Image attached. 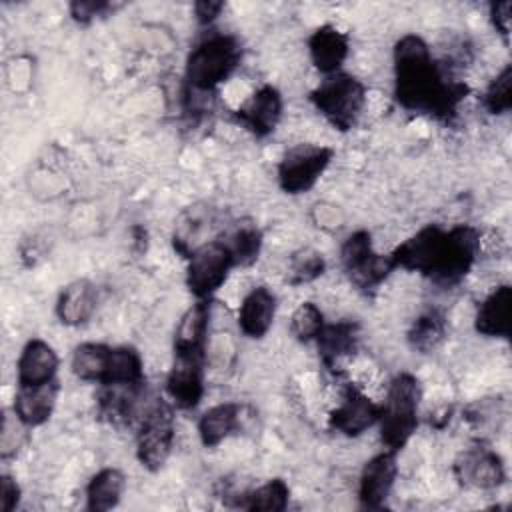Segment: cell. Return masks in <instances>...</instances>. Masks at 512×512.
<instances>
[{
    "instance_id": "cell-1",
    "label": "cell",
    "mask_w": 512,
    "mask_h": 512,
    "mask_svg": "<svg viewBox=\"0 0 512 512\" xmlns=\"http://www.w3.org/2000/svg\"><path fill=\"white\" fill-rule=\"evenodd\" d=\"M394 78V94L402 108L444 122L456 116L470 92L468 84L446 74L416 34H406L394 44Z\"/></svg>"
},
{
    "instance_id": "cell-2",
    "label": "cell",
    "mask_w": 512,
    "mask_h": 512,
    "mask_svg": "<svg viewBox=\"0 0 512 512\" xmlns=\"http://www.w3.org/2000/svg\"><path fill=\"white\" fill-rule=\"evenodd\" d=\"M478 250L480 234L476 228L460 224L442 230L430 224L398 244L390 256L396 268L418 272L442 288H452L470 272Z\"/></svg>"
},
{
    "instance_id": "cell-3",
    "label": "cell",
    "mask_w": 512,
    "mask_h": 512,
    "mask_svg": "<svg viewBox=\"0 0 512 512\" xmlns=\"http://www.w3.org/2000/svg\"><path fill=\"white\" fill-rule=\"evenodd\" d=\"M420 384L416 376L402 372L392 378L386 400L380 406V438L386 450L400 452L418 428Z\"/></svg>"
},
{
    "instance_id": "cell-4",
    "label": "cell",
    "mask_w": 512,
    "mask_h": 512,
    "mask_svg": "<svg viewBox=\"0 0 512 512\" xmlns=\"http://www.w3.org/2000/svg\"><path fill=\"white\" fill-rule=\"evenodd\" d=\"M240 44L230 34H210L198 42L186 60V82L196 92H212L238 66Z\"/></svg>"
},
{
    "instance_id": "cell-5",
    "label": "cell",
    "mask_w": 512,
    "mask_h": 512,
    "mask_svg": "<svg viewBox=\"0 0 512 512\" xmlns=\"http://www.w3.org/2000/svg\"><path fill=\"white\" fill-rule=\"evenodd\" d=\"M310 102L334 128L348 132L366 104V86L352 74L334 72L310 92Z\"/></svg>"
},
{
    "instance_id": "cell-6",
    "label": "cell",
    "mask_w": 512,
    "mask_h": 512,
    "mask_svg": "<svg viewBox=\"0 0 512 512\" xmlns=\"http://www.w3.org/2000/svg\"><path fill=\"white\" fill-rule=\"evenodd\" d=\"M174 412L172 406L164 400H156L140 420L136 434V458L150 470L158 472L174 446Z\"/></svg>"
},
{
    "instance_id": "cell-7",
    "label": "cell",
    "mask_w": 512,
    "mask_h": 512,
    "mask_svg": "<svg viewBox=\"0 0 512 512\" xmlns=\"http://www.w3.org/2000/svg\"><path fill=\"white\" fill-rule=\"evenodd\" d=\"M186 286L196 300H210V296L226 282L230 270L236 266L232 250L224 240H210L188 254Z\"/></svg>"
},
{
    "instance_id": "cell-8",
    "label": "cell",
    "mask_w": 512,
    "mask_h": 512,
    "mask_svg": "<svg viewBox=\"0 0 512 512\" xmlns=\"http://www.w3.org/2000/svg\"><path fill=\"white\" fill-rule=\"evenodd\" d=\"M332 156V148L318 144H298L290 148L278 164L280 188L286 194L308 192L324 174Z\"/></svg>"
},
{
    "instance_id": "cell-9",
    "label": "cell",
    "mask_w": 512,
    "mask_h": 512,
    "mask_svg": "<svg viewBox=\"0 0 512 512\" xmlns=\"http://www.w3.org/2000/svg\"><path fill=\"white\" fill-rule=\"evenodd\" d=\"M204 354L174 352V362L166 378V392L174 406L192 410L204 396Z\"/></svg>"
},
{
    "instance_id": "cell-10",
    "label": "cell",
    "mask_w": 512,
    "mask_h": 512,
    "mask_svg": "<svg viewBox=\"0 0 512 512\" xmlns=\"http://www.w3.org/2000/svg\"><path fill=\"white\" fill-rule=\"evenodd\" d=\"M378 418H380V406L374 404L362 390L348 384L342 392L340 406L332 410L328 418V426L330 430L352 438V436H360L370 426H374Z\"/></svg>"
},
{
    "instance_id": "cell-11",
    "label": "cell",
    "mask_w": 512,
    "mask_h": 512,
    "mask_svg": "<svg viewBox=\"0 0 512 512\" xmlns=\"http://www.w3.org/2000/svg\"><path fill=\"white\" fill-rule=\"evenodd\" d=\"M454 474L462 484L480 490H494L506 480L500 454L482 446L462 452L454 462Z\"/></svg>"
},
{
    "instance_id": "cell-12",
    "label": "cell",
    "mask_w": 512,
    "mask_h": 512,
    "mask_svg": "<svg viewBox=\"0 0 512 512\" xmlns=\"http://www.w3.org/2000/svg\"><path fill=\"white\" fill-rule=\"evenodd\" d=\"M396 474H398L396 452L384 450L372 456L364 464L360 474V484H358V498L362 508L380 510L392 492Z\"/></svg>"
},
{
    "instance_id": "cell-13",
    "label": "cell",
    "mask_w": 512,
    "mask_h": 512,
    "mask_svg": "<svg viewBox=\"0 0 512 512\" xmlns=\"http://www.w3.org/2000/svg\"><path fill=\"white\" fill-rule=\"evenodd\" d=\"M280 116H282V96L270 84L258 88L236 110L238 122L258 138L272 134L280 122Z\"/></svg>"
},
{
    "instance_id": "cell-14",
    "label": "cell",
    "mask_w": 512,
    "mask_h": 512,
    "mask_svg": "<svg viewBox=\"0 0 512 512\" xmlns=\"http://www.w3.org/2000/svg\"><path fill=\"white\" fill-rule=\"evenodd\" d=\"M56 372H58V356L54 348L40 338L28 340L16 364L18 386L48 384L56 380Z\"/></svg>"
},
{
    "instance_id": "cell-15",
    "label": "cell",
    "mask_w": 512,
    "mask_h": 512,
    "mask_svg": "<svg viewBox=\"0 0 512 512\" xmlns=\"http://www.w3.org/2000/svg\"><path fill=\"white\" fill-rule=\"evenodd\" d=\"M60 392L58 380L40 386H18L14 396V418L26 426L34 428L44 424L56 406V398Z\"/></svg>"
},
{
    "instance_id": "cell-16",
    "label": "cell",
    "mask_w": 512,
    "mask_h": 512,
    "mask_svg": "<svg viewBox=\"0 0 512 512\" xmlns=\"http://www.w3.org/2000/svg\"><path fill=\"white\" fill-rule=\"evenodd\" d=\"M360 338V326L354 320H340L334 324H324L320 334L316 336L318 354L326 368H340V360L348 358L356 352Z\"/></svg>"
},
{
    "instance_id": "cell-17",
    "label": "cell",
    "mask_w": 512,
    "mask_h": 512,
    "mask_svg": "<svg viewBox=\"0 0 512 512\" xmlns=\"http://www.w3.org/2000/svg\"><path fill=\"white\" fill-rule=\"evenodd\" d=\"M308 50L314 66L330 76L340 72V66L348 56V36L332 24H324L310 34Z\"/></svg>"
},
{
    "instance_id": "cell-18",
    "label": "cell",
    "mask_w": 512,
    "mask_h": 512,
    "mask_svg": "<svg viewBox=\"0 0 512 512\" xmlns=\"http://www.w3.org/2000/svg\"><path fill=\"white\" fill-rule=\"evenodd\" d=\"M276 316V296L266 286L252 288L238 310V326L250 338H262Z\"/></svg>"
},
{
    "instance_id": "cell-19",
    "label": "cell",
    "mask_w": 512,
    "mask_h": 512,
    "mask_svg": "<svg viewBox=\"0 0 512 512\" xmlns=\"http://www.w3.org/2000/svg\"><path fill=\"white\" fill-rule=\"evenodd\" d=\"M96 288L90 280L80 278L70 282L56 300V316L66 326L86 324L96 310Z\"/></svg>"
},
{
    "instance_id": "cell-20",
    "label": "cell",
    "mask_w": 512,
    "mask_h": 512,
    "mask_svg": "<svg viewBox=\"0 0 512 512\" xmlns=\"http://www.w3.org/2000/svg\"><path fill=\"white\" fill-rule=\"evenodd\" d=\"M510 306H512V288L508 284L492 290L486 300L478 306L474 328L476 332L490 338H508L510 336Z\"/></svg>"
},
{
    "instance_id": "cell-21",
    "label": "cell",
    "mask_w": 512,
    "mask_h": 512,
    "mask_svg": "<svg viewBox=\"0 0 512 512\" xmlns=\"http://www.w3.org/2000/svg\"><path fill=\"white\" fill-rule=\"evenodd\" d=\"M208 318H210V300H196V304H192L182 314V318L176 326L174 352L206 356Z\"/></svg>"
},
{
    "instance_id": "cell-22",
    "label": "cell",
    "mask_w": 512,
    "mask_h": 512,
    "mask_svg": "<svg viewBox=\"0 0 512 512\" xmlns=\"http://www.w3.org/2000/svg\"><path fill=\"white\" fill-rule=\"evenodd\" d=\"M240 420V406L236 402H220L208 408L198 420V436L206 448L218 446L228 438Z\"/></svg>"
},
{
    "instance_id": "cell-23",
    "label": "cell",
    "mask_w": 512,
    "mask_h": 512,
    "mask_svg": "<svg viewBox=\"0 0 512 512\" xmlns=\"http://www.w3.org/2000/svg\"><path fill=\"white\" fill-rule=\"evenodd\" d=\"M126 478L118 468H102L86 486V508L92 512H106L118 506Z\"/></svg>"
},
{
    "instance_id": "cell-24",
    "label": "cell",
    "mask_w": 512,
    "mask_h": 512,
    "mask_svg": "<svg viewBox=\"0 0 512 512\" xmlns=\"http://www.w3.org/2000/svg\"><path fill=\"white\" fill-rule=\"evenodd\" d=\"M144 384L142 358L132 346H116L110 352L108 370L100 386H138Z\"/></svg>"
},
{
    "instance_id": "cell-25",
    "label": "cell",
    "mask_w": 512,
    "mask_h": 512,
    "mask_svg": "<svg viewBox=\"0 0 512 512\" xmlns=\"http://www.w3.org/2000/svg\"><path fill=\"white\" fill-rule=\"evenodd\" d=\"M110 352H112V346L100 344V342H84V344L76 346L72 352V362H70L74 376L84 382L102 384L106 370H108Z\"/></svg>"
},
{
    "instance_id": "cell-26",
    "label": "cell",
    "mask_w": 512,
    "mask_h": 512,
    "mask_svg": "<svg viewBox=\"0 0 512 512\" xmlns=\"http://www.w3.org/2000/svg\"><path fill=\"white\" fill-rule=\"evenodd\" d=\"M144 384L138 386H102L98 396V412L100 416L108 418L112 424L130 422L134 416L136 400L142 392Z\"/></svg>"
},
{
    "instance_id": "cell-27",
    "label": "cell",
    "mask_w": 512,
    "mask_h": 512,
    "mask_svg": "<svg viewBox=\"0 0 512 512\" xmlns=\"http://www.w3.org/2000/svg\"><path fill=\"white\" fill-rule=\"evenodd\" d=\"M288 500V484L282 478H274L254 490H248L240 508L250 512H282L288 506Z\"/></svg>"
},
{
    "instance_id": "cell-28",
    "label": "cell",
    "mask_w": 512,
    "mask_h": 512,
    "mask_svg": "<svg viewBox=\"0 0 512 512\" xmlns=\"http://www.w3.org/2000/svg\"><path fill=\"white\" fill-rule=\"evenodd\" d=\"M446 336V320L438 310H428L420 314L412 328L408 330V342L418 352L434 350Z\"/></svg>"
},
{
    "instance_id": "cell-29",
    "label": "cell",
    "mask_w": 512,
    "mask_h": 512,
    "mask_svg": "<svg viewBox=\"0 0 512 512\" xmlns=\"http://www.w3.org/2000/svg\"><path fill=\"white\" fill-rule=\"evenodd\" d=\"M396 270L392 256L390 254H378L372 252L362 264H358L354 270L348 272V278L352 280V284H356L360 290H374L378 288L388 276L390 272Z\"/></svg>"
},
{
    "instance_id": "cell-30",
    "label": "cell",
    "mask_w": 512,
    "mask_h": 512,
    "mask_svg": "<svg viewBox=\"0 0 512 512\" xmlns=\"http://www.w3.org/2000/svg\"><path fill=\"white\" fill-rule=\"evenodd\" d=\"M226 244L232 250L236 266H250L258 260L262 248V232L254 224H240Z\"/></svg>"
},
{
    "instance_id": "cell-31",
    "label": "cell",
    "mask_w": 512,
    "mask_h": 512,
    "mask_svg": "<svg viewBox=\"0 0 512 512\" xmlns=\"http://www.w3.org/2000/svg\"><path fill=\"white\" fill-rule=\"evenodd\" d=\"M324 268H326V262H324L320 252H316L312 248H302V250L294 252L292 258H290V270H288L290 278H288V282L292 286L312 282V280H316L318 276L324 274Z\"/></svg>"
},
{
    "instance_id": "cell-32",
    "label": "cell",
    "mask_w": 512,
    "mask_h": 512,
    "mask_svg": "<svg viewBox=\"0 0 512 512\" xmlns=\"http://www.w3.org/2000/svg\"><path fill=\"white\" fill-rule=\"evenodd\" d=\"M324 328V314L314 302H302L290 320V332L298 342L316 340L320 330Z\"/></svg>"
},
{
    "instance_id": "cell-33",
    "label": "cell",
    "mask_w": 512,
    "mask_h": 512,
    "mask_svg": "<svg viewBox=\"0 0 512 512\" xmlns=\"http://www.w3.org/2000/svg\"><path fill=\"white\" fill-rule=\"evenodd\" d=\"M484 108L490 114H504L512 108V66H504L488 84L482 96Z\"/></svg>"
},
{
    "instance_id": "cell-34",
    "label": "cell",
    "mask_w": 512,
    "mask_h": 512,
    "mask_svg": "<svg viewBox=\"0 0 512 512\" xmlns=\"http://www.w3.org/2000/svg\"><path fill=\"white\" fill-rule=\"evenodd\" d=\"M372 252L374 250H372L370 232L358 230V232L350 234L346 238V242L342 244V250H340V260H342V266H344L346 274L350 270H354L358 264H362Z\"/></svg>"
},
{
    "instance_id": "cell-35",
    "label": "cell",
    "mask_w": 512,
    "mask_h": 512,
    "mask_svg": "<svg viewBox=\"0 0 512 512\" xmlns=\"http://www.w3.org/2000/svg\"><path fill=\"white\" fill-rule=\"evenodd\" d=\"M108 8L110 4L102 0H76L70 4V16L80 24H88L94 16H100Z\"/></svg>"
},
{
    "instance_id": "cell-36",
    "label": "cell",
    "mask_w": 512,
    "mask_h": 512,
    "mask_svg": "<svg viewBox=\"0 0 512 512\" xmlns=\"http://www.w3.org/2000/svg\"><path fill=\"white\" fill-rule=\"evenodd\" d=\"M20 502V486L18 482L8 476L2 474L0 478V512H12Z\"/></svg>"
},
{
    "instance_id": "cell-37",
    "label": "cell",
    "mask_w": 512,
    "mask_h": 512,
    "mask_svg": "<svg viewBox=\"0 0 512 512\" xmlns=\"http://www.w3.org/2000/svg\"><path fill=\"white\" fill-rule=\"evenodd\" d=\"M510 10H512V4L508 0L504 2H492L490 4V18H492V24L494 28L504 36V40H508V34H510Z\"/></svg>"
},
{
    "instance_id": "cell-38",
    "label": "cell",
    "mask_w": 512,
    "mask_h": 512,
    "mask_svg": "<svg viewBox=\"0 0 512 512\" xmlns=\"http://www.w3.org/2000/svg\"><path fill=\"white\" fill-rule=\"evenodd\" d=\"M222 10H224V2H218V0H200L194 4V14L200 24L214 22Z\"/></svg>"
}]
</instances>
